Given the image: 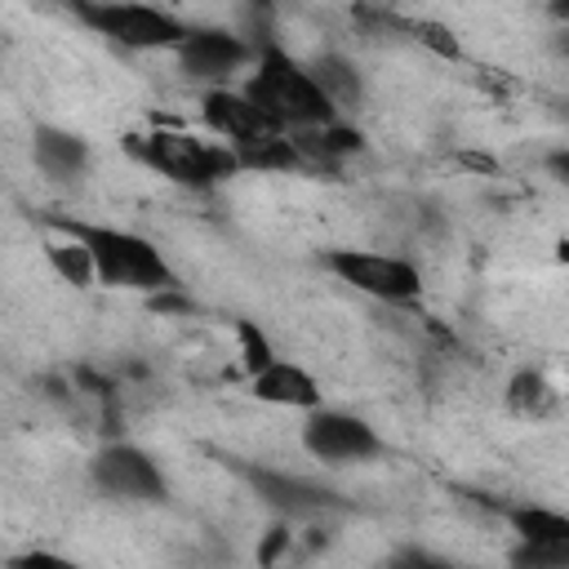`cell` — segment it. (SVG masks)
<instances>
[{"label": "cell", "instance_id": "obj_4", "mask_svg": "<svg viewBox=\"0 0 569 569\" xmlns=\"http://www.w3.org/2000/svg\"><path fill=\"white\" fill-rule=\"evenodd\" d=\"M76 18L107 36L120 49H178L187 36V22L156 4H116V0H80Z\"/></svg>", "mask_w": 569, "mask_h": 569}, {"label": "cell", "instance_id": "obj_8", "mask_svg": "<svg viewBox=\"0 0 569 569\" xmlns=\"http://www.w3.org/2000/svg\"><path fill=\"white\" fill-rule=\"evenodd\" d=\"M173 53H178V67L187 80H200L209 89H227V80L249 67L253 44L227 27H187V36Z\"/></svg>", "mask_w": 569, "mask_h": 569}, {"label": "cell", "instance_id": "obj_2", "mask_svg": "<svg viewBox=\"0 0 569 569\" xmlns=\"http://www.w3.org/2000/svg\"><path fill=\"white\" fill-rule=\"evenodd\" d=\"M53 227L71 231L93 262V280L107 289H133V293H164L178 289L173 267L164 262V253L156 249V240L124 231V227H107V222H71V218H53Z\"/></svg>", "mask_w": 569, "mask_h": 569}, {"label": "cell", "instance_id": "obj_1", "mask_svg": "<svg viewBox=\"0 0 569 569\" xmlns=\"http://www.w3.org/2000/svg\"><path fill=\"white\" fill-rule=\"evenodd\" d=\"M244 102L253 107V116L276 129V133H307L320 124H333L338 111L329 107V98L316 89V80L307 76V62H298L293 53H284L280 44H262L253 58V71L244 80Z\"/></svg>", "mask_w": 569, "mask_h": 569}, {"label": "cell", "instance_id": "obj_24", "mask_svg": "<svg viewBox=\"0 0 569 569\" xmlns=\"http://www.w3.org/2000/svg\"><path fill=\"white\" fill-rule=\"evenodd\" d=\"M9 569H84V565H80V560H71V556H62V551L31 547V551L13 556V560H9Z\"/></svg>", "mask_w": 569, "mask_h": 569}, {"label": "cell", "instance_id": "obj_5", "mask_svg": "<svg viewBox=\"0 0 569 569\" xmlns=\"http://www.w3.org/2000/svg\"><path fill=\"white\" fill-rule=\"evenodd\" d=\"M325 267L342 284H351L356 293L391 302V307H405L422 293V271L400 253H378V249H351L347 244V249H329Z\"/></svg>", "mask_w": 569, "mask_h": 569}, {"label": "cell", "instance_id": "obj_23", "mask_svg": "<svg viewBox=\"0 0 569 569\" xmlns=\"http://www.w3.org/2000/svg\"><path fill=\"white\" fill-rule=\"evenodd\" d=\"M289 547H293V529H289V520H276L258 542V569H276L289 556Z\"/></svg>", "mask_w": 569, "mask_h": 569}, {"label": "cell", "instance_id": "obj_16", "mask_svg": "<svg viewBox=\"0 0 569 569\" xmlns=\"http://www.w3.org/2000/svg\"><path fill=\"white\" fill-rule=\"evenodd\" d=\"M516 542H569V516L547 502H520L507 511Z\"/></svg>", "mask_w": 569, "mask_h": 569}, {"label": "cell", "instance_id": "obj_15", "mask_svg": "<svg viewBox=\"0 0 569 569\" xmlns=\"http://www.w3.org/2000/svg\"><path fill=\"white\" fill-rule=\"evenodd\" d=\"M502 400H507V409H511L516 418H533V422H538V418L556 413L560 391L547 382V373H542V369H516V373L507 378Z\"/></svg>", "mask_w": 569, "mask_h": 569}, {"label": "cell", "instance_id": "obj_18", "mask_svg": "<svg viewBox=\"0 0 569 569\" xmlns=\"http://www.w3.org/2000/svg\"><path fill=\"white\" fill-rule=\"evenodd\" d=\"M44 253H49V267L58 271V280H67L71 289H89V284H98V280H93L89 249H84L71 231H62V227H58V236L44 244Z\"/></svg>", "mask_w": 569, "mask_h": 569}, {"label": "cell", "instance_id": "obj_14", "mask_svg": "<svg viewBox=\"0 0 569 569\" xmlns=\"http://www.w3.org/2000/svg\"><path fill=\"white\" fill-rule=\"evenodd\" d=\"M236 164L240 169H258V173H289V169H302V151L289 133H276V129H262L253 133L249 142H236Z\"/></svg>", "mask_w": 569, "mask_h": 569}, {"label": "cell", "instance_id": "obj_7", "mask_svg": "<svg viewBox=\"0 0 569 569\" xmlns=\"http://www.w3.org/2000/svg\"><path fill=\"white\" fill-rule=\"evenodd\" d=\"M89 476H93V485H98L107 498H116V502H164V498H169V480H164L160 462H156L147 449L129 445V440L102 445V449L89 458Z\"/></svg>", "mask_w": 569, "mask_h": 569}, {"label": "cell", "instance_id": "obj_13", "mask_svg": "<svg viewBox=\"0 0 569 569\" xmlns=\"http://www.w3.org/2000/svg\"><path fill=\"white\" fill-rule=\"evenodd\" d=\"M307 76L316 80V89L329 98L333 111H347V107H360L365 102V80H360L356 62L347 53H316L307 62Z\"/></svg>", "mask_w": 569, "mask_h": 569}, {"label": "cell", "instance_id": "obj_11", "mask_svg": "<svg viewBox=\"0 0 569 569\" xmlns=\"http://www.w3.org/2000/svg\"><path fill=\"white\" fill-rule=\"evenodd\" d=\"M31 156H36V169L53 182H76L89 169V142L62 124H36Z\"/></svg>", "mask_w": 569, "mask_h": 569}, {"label": "cell", "instance_id": "obj_6", "mask_svg": "<svg viewBox=\"0 0 569 569\" xmlns=\"http://www.w3.org/2000/svg\"><path fill=\"white\" fill-rule=\"evenodd\" d=\"M302 449L325 467H351L382 453V436L373 422L347 409H311L302 418Z\"/></svg>", "mask_w": 569, "mask_h": 569}, {"label": "cell", "instance_id": "obj_12", "mask_svg": "<svg viewBox=\"0 0 569 569\" xmlns=\"http://www.w3.org/2000/svg\"><path fill=\"white\" fill-rule=\"evenodd\" d=\"M200 120H204V129L218 138V142H227V147H236V142H249L253 133H262L267 124L253 116V107L244 102V93L240 89H204V98H200Z\"/></svg>", "mask_w": 569, "mask_h": 569}, {"label": "cell", "instance_id": "obj_17", "mask_svg": "<svg viewBox=\"0 0 569 569\" xmlns=\"http://www.w3.org/2000/svg\"><path fill=\"white\" fill-rule=\"evenodd\" d=\"M293 142H298V151H302V164L307 160H342V156H351V151H360V133L351 129V124H342V120H333V124H320V129H307V133H293Z\"/></svg>", "mask_w": 569, "mask_h": 569}, {"label": "cell", "instance_id": "obj_9", "mask_svg": "<svg viewBox=\"0 0 569 569\" xmlns=\"http://www.w3.org/2000/svg\"><path fill=\"white\" fill-rule=\"evenodd\" d=\"M249 396L262 400V405H276V409H320V382L311 369H302L298 360H284L276 356L267 369H258L249 378Z\"/></svg>", "mask_w": 569, "mask_h": 569}, {"label": "cell", "instance_id": "obj_19", "mask_svg": "<svg viewBox=\"0 0 569 569\" xmlns=\"http://www.w3.org/2000/svg\"><path fill=\"white\" fill-rule=\"evenodd\" d=\"M391 27L409 31L427 53H436L445 62H458L462 58V36L449 22H440V18H391Z\"/></svg>", "mask_w": 569, "mask_h": 569}, {"label": "cell", "instance_id": "obj_22", "mask_svg": "<svg viewBox=\"0 0 569 569\" xmlns=\"http://www.w3.org/2000/svg\"><path fill=\"white\" fill-rule=\"evenodd\" d=\"M382 569H462V565L440 556V551H431V547H400V551H391L382 560Z\"/></svg>", "mask_w": 569, "mask_h": 569}, {"label": "cell", "instance_id": "obj_10", "mask_svg": "<svg viewBox=\"0 0 569 569\" xmlns=\"http://www.w3.org/2000/svg\"><path fill=\"white\" fill-rule=\"evenodd\" d=\"M249 485H253L258 498H262L267 507H276L284 520H289V516H316V511H325V507H338V498H333L329 489H320V485H311V480H302V476H289V471L253 467V471H249Z\"/></svg>", "mask_w": 569, "mask_h": 569}, {"label": "cell", "instance_id": "obj_20", "mask_svg": "<svg viewBox=\"0 0 569 569\" xmlns=\"http://www.w3.org/2000/svg\"><path fill=\"white\" fill-rule=\"evenodd\" d=\"M507 565L511 569H569V542H516Z\"/></svg>", "mask_w": 569, "mask_h": 569}, {"label": "cell", "instance_id": "obj_21", "mask_svg": "<svg viewBox=\"0 0 569 569\" xmlns=\"http://www.w3.org/2000/svg\"><path fill=\"white\" fill-rule=\"evenodd\" d=\"M236 338H240V365H244V373H249V378L276 360V351H271L267 333H262L253 320H240V325H236Z\"/></svg>", "mask_w": 569, "mask_h": 569}, {"label": "cell", "instance_id": "obj_3", "mask_svg": "<svg viewBox=\"0 0 569 569\" xmlns=\"http://www.w3.org/2000/svg\"><path fill=\"white\" fill-rule=\"evenodd\" d=\"M124 156L187 191H204L227 182L231 173H240L236 151L218 138L204 133H187V129H142V133H124L120 138Z\"/></svg>", "mask_w": 569, "mask_h": 569}]
</instances>
